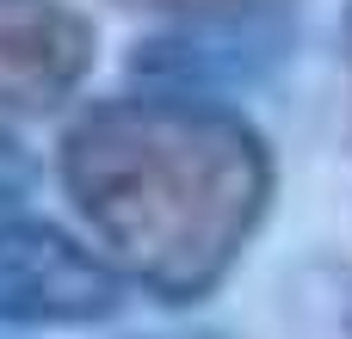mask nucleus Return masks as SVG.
<instances>
[{"label":"nucleus","instance_id":"nucleus-1","mask_svg":"<svg viewBox=\"0 0 352 339\" xmlns=\"http://www.w3.org/2000/svg\"><path fill=\"white\" fill-rule=\"evenodd\" d=\"M62 191L155 303H204L272 210V148L223 99L118 93L62 130Z\"/></svg>","mask_w":352,"mask_h":339},{"label":"nucleus","instance_id":"nucleus-7","mask_svg":"<svg viewBox=\"0 0 352 339\" xmlns=\"http://www.w3.org/2000/svg\"><path fill=\"white\" fill-rule=\"evenodd\" d=\"M130 339H229V334H210V327H192V334H130Z\"/></svg>","mask_w":352,"mask_h":339},{"label":"nucleus","instance_id":"nucleus-5","mask_svg":"<svg viewBox=\"0 0 352 339\" xmlns=\"http://www.w3.org/2000/svg\"><path fill=\"white\" fill-rule=\"evenodd\" d=\"M31 185H37V161L25 154V142L12 130H0V222L31 198Z\"/></svg>","mask_w":352,"mask_h":339},{"label":"nucleus","instance_id":"nucleus-6","mask_svg":"<svg viewBox=\"0 0 352 339\" xmlns=\"http://www.w3.org/2000/svg\"><path fill=\"white\" fill-rule=\"evenodd\" d=\"M111 6H130V12H161V19H173V12H192V6H210V0H111Z\"/></svg>","mask_w":352,"mask_h":339},{"label":"nucleus","instance_id":"nucleus-3","mask_svg":"<svg viewBox=\"0 0 352 339\" xmlns=\"http://www.w3.org/2000/svg\"><path fill=\"white\" fill-rule=\"evenodd\" d=\"M124 309V272L62 235L56 222H0V321L12 327H93Z\"/></svg>","mask_w":352,"mask_h":339},{"label":"nucleus","instance_id":"nucleus-8","mask_svg":"<svg viewBox=\"0 0 352 339\" xmlns=\"http://www.w3.org/2000/svg\"><path fill=\"white\" fill-rule=\"evenodd\" d=\"M346 80H352V6H346Z\"/></svg>","mask_w":352,"mask_h":339},{"label":"nucleus","instance_id":"nucleus-2","mask_svg":"<svg viewBox=\"0 0 352 339\" xmlns=\"http://www.w3.org/2000/svg\"><path fill=\"white\" fill-rule=\"evenodd\" d=\"M291 43H297V0H210L148 31L130 56V74L142 86L229 99L241 86H260L291 56Z\"/></svg>","mask_w":352,"mask_h":339},{"label":"nucleus","instance_id":"nucleus-9","mask_svg":"<svg viewBox=\"0 0 352 339\" xmlns=\"http://www.w3.org/2000/svg\"><path fill=\"white\" fill-rule=\"evenodd\" d=\"M346 339H352V303H346Z\"/></svg>","mask_w":352,"mask_h":339},{"label":"nucleus","instance_id":"nucleus-4","mask_svg":"<svg viewBox=\"0 0 352 339\" xmlns=\"http://www.w3.org/2000/svg\"><path fill=\"white\" fill-rule=\"evenodd\" d=\"M99 31L68 0H0V111L43 117L93 74Z\"/></svg>","mask_w":352,"mask_h":339}]
</instances>
